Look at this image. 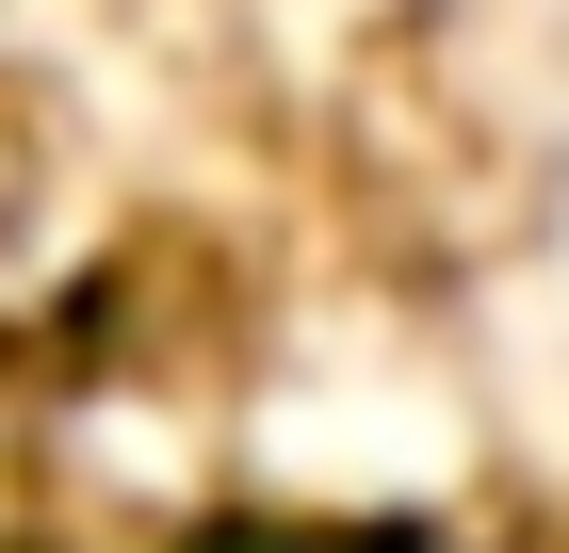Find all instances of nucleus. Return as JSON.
Instances as JSON below:
<instances>
[{"mask_svg":"<svg viewBox=\"0 0 569 553\" xmlns=\"http://www.w3.org/2000/svg\"><path fill=\"white\" fill-rule=\"evenodd\" d=\"M375 17H407V33H521V17H553V0H375Z\"/></svg>","mask_w":569,"mask_h":553,"instance_id":"1","label":"nucleus"},{"mask_svg":"<svg viewBox=\"0 0 569 553\" xmlns=\"http://www.w3.org/2000/svg\"><path fill=\"white\" fill-rule=\"evenodd\" d=\"M375 553H456V537H375Z\"/></svg>","mask_w":569,"mask_h":553,"instance_id":"2","label":"nucleus"}]
</instances>
